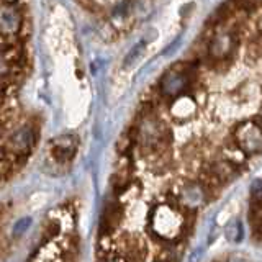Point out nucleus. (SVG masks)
Wrapping results in <instances>:
<instances>
[{
    "instance_id": "nucleus-14",
    "label": "nucleus",
    "mask_w": 262,
    "mask_h": 262,
    "mask_svg": "<svg viewBox=\"0 0 262 262\" xmlns=\"http://www.w3.org/2000/svg\"><path fill=\"white\" fill-rule=\"evenodd\" d=\"M229 262H249V260L244 256H233L231 259H229Z\"/></svg>"
},
{
    "instance_id": "nucleus-1",
    "label": "nucleus",
    "mask_w": 262,
    "mask_h": 262,
    "mask_svg": "<svg viewBox=\"0 0 262 262\" xmlns=\"http://www.w3.org/2000/svg\"><path fill=\"white\" fill-rule=\"evenodd\" d=\"M184 228L182 215L169 205H162L152 215V229L156 234L164 237V239H174Z\"/></svg>"
},
{
    "instance_id": "nucleus-6",
    "label": "nucleus",
    "mask_w": 262,
    "mask_h": 262,
    "mask_svg": "<svg viewBox=\"0 0 262 262\" xmlns=\"http://www.w3.org/2000/svg\"><path fill=\"white\" fill-rule=\"evenodd\" d=\"M237 46V38L233 31H223L216 35L210 43V57L215 61H225L234 53Z\"/></svg>"
},
{
    "instance_id": "nucleus-5",
    "label": "nucleus",
    "mask_w": 262,
    "mask_h": 262,
    "mask_svg": "<svg viewBox=\"0 0 262 262\" xmlns=\"http://www.w3.org/2000/svg\"><path fill=\"white\" fill-rule=\"evenodd\" d=\"M190 85V76H188L187 69L174 68L169 72H166V76L161 80V94L164 97L176 98L179 95H184L187 87Z\"/></svg>"
},
{
    "instance_id": "nucleus-3",
    "label": "nucleus",
    "mask_w": 262,
    "mask_h": 262,
    "mask_svg": "<svg viewBox=\"0 0 262 262\" xmlns=\"http://www.w3.org/2000/svg\"><path fill=\"white\" fill-rule=\"evenodd\" d=\"M167 136V129L164 123L156 117H147L139 123L138 126V139L144 149H158Z\"/></svg>"
},
{
    "instance_id": "nucleus-10",
    "label": "nucleus",
    "mask_w": 262,
    "mask_h": 262,
    "mask_svg": "<svg viewBox=\"0 0 262 262\" xmlns=\"http://www.w3.org/2000/svg\"><path fill=\"white\" fill-rule=\"evenodd\" d=\"M207 200V193H205V188L200 184H190L184 188L182 195H180V202L185 208L195 210L202 207Z\"/></svg>"
},
{
    "instance_id": "nucleus-2",
    "label": "nucleus",
    "mask_w": 262,
    "mask_h": 262,
    "mask_svg": "<svg viewBox=\"0 0 262 262\" xmlns=\"http://www.w3.org/2000/svg\"><path fill=\"white\" fill-rule=\"evenodd\" d=\"M25 27V15L18 4L0 0V38L13 41Z\"/></svg>"
},
{
    "instance_id": "nucleus-8",
    "label": "nucleus",
    "mask_w": 262,
    "mask_h": 262,
    "mask_svg": "<svg viewBox=\"0 0 262 262\" xmlns=\"http://www.w3.org/2000/svg\"><path fill=\"white\" fill-rule=\"evenodd\" d=\"M196 112V102L190 95H179L176 98H172L170 105V115L179 121H184L192 118Z\"/></svg>"
},
{
    "instance_id": "nucleus-12",
    "label": "nucleus",
    "mask_w": 262,
    "mask_h": 262,
    "mask_svg": "<svg viewBox=\"0 0 262 262\" xmlns=\"http://www.w3.org/2000/svg\"><path fill=\"white\" fill-rule=\"evenodd\" d=\"M146 49V43L144 41H141V43H138L131 51L128 53V56H126V59H125V66L128 68V66H131L133 62H136V59L138 57H141V54H143V51Z\"/></svg>"
},
{
    "instance_id": "nucleus-4",
    "label": "nucleus",
    "mask_w": 262,
    "mask_h": 262,
    "mask_svg": "<svg viewBox=\"0 0 262 262\" xmlns=\"http://www.w3.org/2000/svg\"><path fill=\"white\" fill-rule=\"evenodd\" d=\"M236 144L241 152L248 154H257L262 147V136H260V126L254 121H244L243 125L236 129Z\"/></svg>"
},
{
    "instance_id": "nucleus-13",
    "label": "nucleus",
    "mask_w": 262,
    "mask_h": 262,
    "mask_svg": "<svg viewBox=\"0 0 262 262\" xmlns=\"http://www.w3.org/2000/svg\"><path fill=\"white\" fill-rule=\"evenodd\" d=\"M30 223H31V220H30V218H23V220H20V221H16V225H15V228H13V236H20V234H23V233L28 229Z\"/></svg>"
},
{
    "instance_id": "nucleus-7",
    "label": "nucleus",
    "mask_w": 262,
    "mask_h": 262,
    "mask_svg": "<svg viewBox=\"0 0 262 262\" xmlns=\"http://www.w3.org/2000/svg\"><path fill=\"white\" fill-rule=\"evenodd\" d=\"M36 141V135L31 126L25 125L16 128L7 139V147L15 154H27L33 149Z\"/></svg>"
},
{
    "instance_id": "nucleus-11",
    "label": "nucleus",
    "mask_w": 262,
    "mask_h": 262,
    "mask_svg": "<svg viewBox=\"0 0 262 262\" xmlns=\"http://www.w3.org/2000/svg\"><path fill=\"white\" fill-rule=\"evenodd\" d=\"M225 236L228 237L231 243H237L241 241L243 237V226L239 220H231L229 223L225 226Z\"/></svg>"
},
{
    "instance_id": "nucleus-9",
    "label": "nucleus",
    "mask_w": 262,
    "mask_h": 262,
    "mask_svg": "<svg viewBox=\"0 0 262 262\" xmlns=\"http://www.w3.org/2000/svg\"><path fill=\"white\" fill-rule=\"evenodd\" d=\"M76 152V139L72 136H61L53 141L51 156L56 162H69Z\"/></svg>"
}]
</instances>
